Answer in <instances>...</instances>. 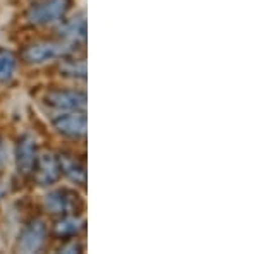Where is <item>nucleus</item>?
Returning a JSON list of instances; mask_svg holds the SVG:
<instances>
[{
    "label": "nucleus",
    "instance_id": "obj_2",
    "mask_svg": "<svg viewBox=\"0 0 258 254\" xmlns=\"http://www.w3.org/2000/svg\"><path fill=\"white\" fill-rule=\"evenodd\" d=\"M73 0H35L26 12V19L35 26L59 23L66 18Z\"/></svg>",
    "mask_w": 258,
    "mask_h": 254
},
{
    "label": "nucleus",
    "instance_id": "obj_11",
    "mask_svg": "<svg viewBox=\"0 0 258 254\" xmlns=\"http://www.w3.org/2000/svg\"><path fill=\"white\" fill-rule=\"evenodd\" d=\"M60 160V172L64 174L69 181L76 182L80 186L86 184V166L85 161H81L80 158L73 155H62L59 156Z\"/></svg>",
    "mask_w": 258,
    "mask_h": 254
},
{
    "label": "nucleus",
    "instance_id": "obj_4",
    "mask_svg": "<svg viewBox=\"0 0 258 254\" xmlns=\"http://www.w3.org/2000/svg\"><path fill=\"white\" fill-rule=\"evenodd\" d=\"M53 127L60 134L73 137V139H81L86 136V115L85 112L71 110V112H59L55 117H52Z\"/></svg>",
    "mask_w": 258,
    "mask_h": 254
},
{
    "label": "nucleus",
    "instance_id": "obj_7",
    "mask_svg": "<svg viewBox=\"0 0 258 254\" xmlns=\"http://www.w3.org/2000/svg\"><path fill=\"white\" fill-rule=\"evenodd\" d=\"M80 196L69 189H55L48 193L43 199L45 208L52 215H71L76 213Z\"/></svg>",
    "mask_w": 258,
    "mask_h": 254
},
{
    "label": "nucleus",
    "instance_id": "obj_1",
    "mask_svg": "<svg viewBox=\"0 0 258 254\" xmlns=\"http://www.w3.org/2000/svg\"><path fill=\"white\" fill-rule=\"evenodd\" d=\"M74 52V45L66 41H52V40H40L35 43H30L23 48L21 59L30 65H40L45 62L62 59L66 55H71Z\"/></svg>",
    "mask_w": 258,
    "mask_h": 254
},
{
    "label": "nucleus",
    "instance_id": "obj_5",
    "mask_svg": "<svg viewBox=\"0 0 258 254\" xmlns=\"http://www.w3.org/2000/svg\"><path fill=\"white\" fill-rule=\"evenodd\" d=\"M47 240V225L41 218L31 220L30 223L24 225V228L21 230L19 240H18V249L21 252H38L45 245Z\"/></svg>",
    "mask_w": 258,
    "mask_h": 254
},
{
    "label": "nucleus",
    "instance_id": "obj_13",
    "mask_svg": "<svg viewBox=\"0 0 258 254\" xmlns=\"http://www.w3.org/2000/svg\"><path fill=\"white\" fill-rule=\"evenodd\" d=\"M18 69V57L11 50L0 48V82H9Z\"/></svg>",
    "mask_w": 258,
    "mask_h": 254
},
{
    "label": "nucleus",
    "instance_id": "obj_14",
    "mask_svg": "<svg viewBox=\"0 0 258 254\" xmlns=\"http://www.w3.org/2000/svg\"><path fill=\"white\" fill-rule=\"evenodd\" d=\"M68 240L69 242L59 249L60 252H81L83 251V244L78 242L76 239H68Z\"/></svg>",
    "mask_w": 258,
    "mask_h": 254
},
{
    "label": "nucleus",
    "instance_id": "obj_9",
    "mask_svg": "<svg viewBox=\"0 0 258 254\" xmlns=\"http://www.w3.org/2000/svg\"><path fill=\"white\" fill-rule=\"evenodd\" d=\"M60 40L66 43H71L74 47H78L80 43L86 41V19L85 14H80L76 18L66 21L64 24L59 28Z\"/></svg>",
    "mask_w": 258,
    "mask_h": 254
},
{
    "label": "nucleus",
    "instance_id": "obj_12",
    "mask_svg": "<svg viewBox=\"0 0 258 254\" xmlns=\"http://www.w3.org/2000/svg\"><path fill=\"white\" fill-rule=\"evenodd\" d=\"M62 76L73 79H86V62L85 59H69V55L62 57L59 65Z\"/></svg>",
    "mask_w": 258,
    "mask_h": 254
},
{
    "label": "nucleus",
    "instance_id": "obj_10",
    "mask_svg": "<svg viewBox=\"0 0 258 254\" xmlns=\"http://www.w3.org/2000/svg\"><path fill=\"white\" fill-rule=\"evenodd\" d=\"M85 228V220L74 213L62 215L55 223H53V235L59 239H73Z\"/></svg>",
    "mask_w": 258,
    "mask_h": 254
},
{
    "label": "nucleus",
    "instance_id": "obj_3",
    "mask_svg": "<svg viewBox=\"0 0 258 254\" xmlns=\"http://www.w3.org/2000/svg\"><path fill=\"white\" fill-rule=\"evenodd\" d=\"M45 103L55 108L57 112H85L86 110V93L78 90H50L45 95Z\"/></svg>",
    "mask_w": 258,
    "mask_h": 254
},
{
    "label": "nucleus",
    "instance_id": "obj_6",
    "mask_svg": "<svg viewBox=\"0 0 258 254\" xmlns=\"http://www.w3.org/2000/svg\"><path fill=\"white\" fill-rule=\"evenodd\" d=\"M33 174H35V181L38 186L47 187V186L55 184L62 176L59 156L52 151L41 153V155H38V158H36V165H35Z\"/></svg>",
    "mask_w": 258,
    "mask_h": 254
},
{
    "label": "nucleus",
    "instance_id": "obj_8",
    "mask_svg": "<svg viewBox=\"0 0 258 254\" xmlns=\"http://www.w3.org/2000/svg\"><path fill=\"white\" fill-rule=\"evenodd\" d=\"M36 158H38V146L31 134H24L19 137L16 146V165L21 176H30L35 170Z\"/></svg>",
    "mask_w": 258,
    "mask_h": 254
}]
</instances>
